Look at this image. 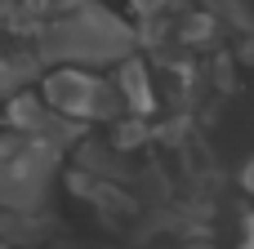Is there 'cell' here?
I'll return each instance as SVG.
<instances>
[{
    "label": "cell",
    "instance_id": "obj_3",
    "mask_svg": "<svg viewBox=\"0 0 254 249\" xmlns=\"http://www.w3.org/2000/svg\"><path fill=\"white\" fill-rule=\"evenodd\" d=\"M45 102L49 111L67 116V120H89V116H116L121 107V94H112L103 80L85 76V71H49L45 76Z\"/></svg>",
    "mask_w": 254,
    "mask_h": 249
},
{
    "label": "cell",
    "instance_id": "obj_4",
    "mask_svg": "<svg viewBox=\"0 0 254 249\" xmlns=\"http://www.w3.org/2000/svg\"><path fill=\"white\" fill-rule=\"evenodd\" d=\"M0 232H4V241H13V245H36L40 236H45V223L36 218V214H4V223H0Z\"/></svg>",
    "mask_w": 254,
    "mask_h": 249
},
{
    "label": "cell",
    "instance_id": "obj_6",
    "mask_svg": "<svg viewBox=\"0 0 254 249\" xmlns=\"http://www.w3.org/2000/svg\"><path fill=\"white\" fill-rule=\"evenodd\" d=\"M188 249H210V245H188Z\"/></svg>",
    "mask_w": 254,
    "mask_h": 249
},
{
    "label": "cell",
    "instance_id": "obj_1",
    "mask_svg": "<svg viewBox=\"0 0 254 249\" xmlns=\"http://www.w3.org/2000/svg\"><path fill=\"white\" fill-rule=\"evenodd\" d=\"M129 49V31L103 9H71L40 31V53L63 62H112Z\"/></svg>",
    "mask_w": 254,
    "mask_h": 249
},
{
    "label": "cell",
    "instance_id": "obj_5",
    "mask_svg": "<svg viewBox=\"0 0 254 249\" xmlns=\"http://www.w3.org/2000/svg\"><path fill=\"white\" fill-rule=\"evenodd\" d=\"M134 4H143V9H156V4H161V0H134Z\"/></svg>",
    "mask_w": 254,
    "mask_h": 249
},
{
    "label": "cell",
    "instance_id": "obj_2",
    "mask_svg": "<svg viewBox=\"0 0 254 249\" xmlns=\"http://www.w3.org/2000/svg\"><path fill=\"white\" fill-rule=\"evenodd\" d=\"M54 178V147L36 138L0 143V205L13 214H36L49 196Z\"/></svg>",
    "mask_w": 254,
    "mask_h": 249
}]
</instances>
